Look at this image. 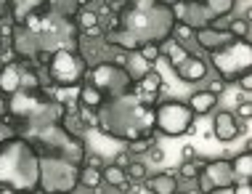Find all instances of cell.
Segmentation results:
<instances>
[{
	"label": "cell",
	"mask_w": 252,
	"mask_h": 194,
	"mask_svg": "<svg viewBox=\"0 0 252 194\" xmlns=\"http://www.w3.org/2000/svg\"><path fill=\"white\" fill-rule=\"evenodd\" d=\"M40 178V162L35 160L32 149L22 141L5 144L0 152V181L8 189H32Z\"/></svg>",
	"instance_id": "obj_1"
},
{
	"label": "cell",
	"mask_w": 252,
	"mask_h": 194,
	"mask_svg": "<svg viewBox=\"0 0 252 194\" xmlns=\"http://www.w3.org/2000/svg\"><path fill=\"white\" fill-rule=\"evenodd\" d=\"M165 19L167 13L157 0H138V8H133L125 16V24L133 35H141V38H162V30H165Z\"/></svg>",
	"instance_id": "obj_2"
},
{
	"label": "cell",
	"mask_w": 252,
	"mask_h": 194,
	"mask_svg": "<svg viewBox=\"0 0 252 194\" xmlns=\"http://www.w3.org/2000/svg\"><path fill=\"white\" fill-rule=\"evenodd\" d=\"M213 59H215V67L223 72V80L226 82L234 80L236 72H247L250 61H252L247 43H234V45L223 48V51H215Z\"/></svg>",
	"instance_id": "obj_3"
},
{
	"label": "cell",
	"mask_w": 252,
	"mask_h": 194,
	"mask_svg": "<svg viewBox=\"0 0 252 194\" xmlns=\"http://www.w3.org/2000/svg\"><path fill=\"white\" fill-rule=\"evenodd\" d=\"M191 109L183 107V104H162L154 115V122L159 125L162 133L167 136H181L186 133L189 125H191Z\"/></svg>",
	"instance_id": "obj_4"
},
{
	"label": "cell",
	"mask_w": 252,
	"mask_h": 194,
	"mask_svg": "<svg viewBox=\"0 0 252 194\" xmlns=\"http://www.w3.org/2000/svg\"><path fill=\"white\" fill-rule=\"evenodd\" d=\"M40 176H43L45 189H74V181H77V173L61 160H43Z\"/></svg>",
	"instance_id": "obj_5"
},
{
	"label": "cell",
	"mask_w": 252,
	"mask_h": 194,
	"mask_svg": "<svg viewBox=\"0 0 252 194\" xmlns=\"http://www.w3.org/2000/svg\"><path fill=\"white\" fill-rule=\"evenodd\" d=\"M51 75L61 82V85H74V82H77V78H80V75H77V64H74V59H72L69 51H56Z\"/></svg>",
	"instance_id": "obj_6"
},
{
	"label": "cell",
	"mask_w": 252,
	"mask_h": 194,
	"mask_svg": "<svg viewBox=\"0 0 252 194\" xmlns=\"http://www.w3.org/2000/svg\"><path fill=\"white\" fill-rule=\"evenodd\" d=\"M207 176L213 186H234V170L231 162H210L207 165Z\"/></svg>",
	"instance_id": "obj_7"
},
{
	"label": "cell",
	"mask_w": 252,
	"mask_h": 194,
	"mask_svg": "<svg viewBox=\"0 0 252 194\" xmlns=\"http://www.w3.org/2000/svg\"><path fill=\"white\" fill-rule=\"evenodd\" d=\"M215 138H220V141H231V138H236V120H234V115H228V112H220L215 117Z\"/></svg>",
	"instance_id": "obj_8"
},
{
	"label": "cell",
	"mask_w": 252,
	"mask_h": 194,
	"mask_svg": "<svg viewBox=\"0 0 252 194\" xmlns=\"http://www.w3.org/2000/svg\"><path fill=\"white\" fill-rule=\"evenodd\" d=\"M178 72H181L183 80H202L204 72H207V67H204L202 59H189V56H186V59L178 64Z\"/></svg>",
	"instance_id": "obj_9"
},
{
	"label": "cell",
	"mask_w": 252,
	"mask_h": 194,
	"mask_svg": "<svg viewBox=\"0 0 252 194\" xmlns=\"http://www.w3.org/2000/svg\"><path fill=\"white\" fill-rule=\"evenodd\" d=\"M215 101H218V96H213L210 91H202V93H194L191 96V112H196V115H207L210 109L215 107Z\"/></svg>",
	"instance_id": "obj_10"
},
{
	"label": "cell",
	"mask_w": 252,
	"mask_h": 194,
	"mask_svg": "<svg viewBox=\"0 0 252 194\" xmlns=\"http://www.w3.org/2000/svg\"><path fill=\"white\" fill-rule=\"evenodd\" d=\"M199 43L204 45V48H218V45H223V43H228L231 40V35H226V32H215V30H202L199 35Z\"/></svg>",
	"instance_id": "obj_11"
},
{
	"label": "cell",
	"mask_w": 252,
	"mask_h": 194,
	"mask_svg": "<svg viewBox=\"0 0 252 194\" xmlns=\"http://www.w3.org/2000/svg\"><path fill=\"white\" fill-rule=\"evenodd\" d=\"M117 69L114 67H109V64H101V67H96L93 69V80H96V85H101V88H106V85H112L114 80H117Z\"/></svg>",
	"instance_id": "obj_12"
},
{
	"label": "cell",
	"mask_w": 252,
	"mask_h": 194,
	"mask_svg": "<svg viewBox=\"0 0 252 194\" xmlns=\"http://www.w3.org/2000/svg\"><path fill=\"white\" fill-rule=\"evenodd\" d=\"M178 189V184L173 181V176H154L149 181V192H159V194H170Z\"/></svg>",
	"instance_id": "obj_13"
},
{
	"label": "cell",
	"mask_w": 252,
	"mask_h": 194,
	"mask_svg": "<svg viewBox=\"0 0 252 194\" xmlns=\"http://www.w3.org/2000/svg\"><path fill=\"white\" fill-rule=\"evenodd\" d=\"M19 82H22V78H19V72L13 67H5L3 69V75H0V88L3 91H8V93H13L19 88Z\"/></svg>",
	"instance_id": "obj_14"
},
{
	"label": "cell",
	"mask_w": 252,
	"mask_h": 194,
	"mask_svg": "<svg viewBox=\"0 0 252 194\" xmlns=\"http://www.w3.org/2000/svg\"><path fill=\"white\" fill-rule=\"evenodd\" d=\"M231 170H234V176L250 178L252 176V157L250 155H239L234 162H231Z\"/></svg>",
	"instance_id": "obj_15"
},
{
	"label": "cell",
	"mask_w": 252,
	"mask_h": 194,
	"mask_svg": "<svg viewBox=\"0 0 252 194\" xmlns=\"http://www.w3.org/2000/svg\"><path fill=\"white\" fill-rule=\"evenodd\" d=\"M159 85H162V78L157 72H152V69L141 78V93H157V91H159Z\"/></svg>",
	"instance_id": "obj_16"
},
{
	"label": "cell",
	"mask_w": 252,
	"mask_h": 194,
	"mask_svg": "<svg viewBox=\"0 0 252 194\" xmlns=\"http://www.w3.org/2000/svg\"><path fill=\"white\" fill-rule=\"evenodd\" d=\"M43 0H13V5H16V11H13V16H16V22H24L27 16H30V11L40 5Z\"/></svg>",
	"instance_id": "obj_17"
},
{
	"label": "cell",
	"mask_w": 252,
	"mask_h": 194,
	"mask_svg": "<svg viewBox=\"0 0 252 194\" xmlns=\"http://www.w3.org/2000/svg\"><path fill=\"white\" fill-rule=\"evenodd\" d=\"M104 178L109 181V186H117V189H125V173H122L120 165H109Z\"/></svg>",
	"instance_id": "obj_18"
},
{
	"label": "cell",
	"mask_w": 252,
	"mask_h": 194,
	"mask_svg": "<svg viewBox=\"0 0 252 194\" xmlns=\"http://www.w3.org/2000/svg\"><path fill=\"white\" fill-rule=\"evenodd\" d=\"M77 181H83V186H88V189H96V186L101 184V173L93 168H85V170H80V176H77Z\"/></svg>",
	"instance_id": "obj_19"
},
{
	"label": "cell",
	"mask_w": 252,
	"mask_h": 194,
	"mask_svg": "<svg viewBox=\"0 0 252 194\" xmlns=\"http://www.w3.org/2000/svg\"><path fill=\"white\" fill-rule=\"evenodd\" d=\"M149 69H152V67H149V61L141 56V53L130 56V72H133V78H135V80H141V78H144V75L149 72Z\"/></svg>",
	"instance_id": "obj_20"
},
{
	"label": "cell",
	"mask_w": 252,
	"mask_h": 194,
	"mask_svg": "<svg viewBox=\"0 0 252 194\" xmlns=\"http://www.w3.org/2000/svg\"><path fill=\"white\" fill-rule=\"evenodd\" d=\"M37 107V101L32 99V96H16V99H13V112H30V109H35Z\"/></svg>",
	"instance_id": "obj_21"
},
{
	"label": "cell",
	"mask_w": 252,
	"mask_h": 194,
	"mask_svg": "<svg viewBox=\"0 0 252 194\" xmlns=\"http://www.w3.org/2000/svg\"><path fill=\"white\" fill-rule=\"evenodd\" d=\"M231 5H234V0H207V8H210V13H215V16L228 13Z\"/></svg>",
	"instance_id": "obj_22"
},
{
	"label": "cell",
	"mask_w": 252,
	"mask_h": 194,
	"mask_svg": "<svg viewBox=\"0 0 252 194\" xmlns=\"http://www.w3.org/2000/svg\"><path fill=\"white\" fill-rule=\"evenodd\" d=\"M165 53H167V59L173 61V64H181V61L186 59V51H183L178 43H167L165 45Z\"/></svg>",
	"instance_id": "obj_23"
},
{
	"label": "cell",
	"mask_w": 252,
	"mask_h": 194,
	"mask_svg": "<svg viewBox=\"0 0 252 194\" xmlns=\"http://www.w3.org/2000/svg\"><path fill=\"white\" fill-rule=\"evenodd\" d=\"M80 99H83L85 107H96V104L101 101V96H98L96 88H83V91H80Z\"/></svg>",
	"instance_id": "obj_24"
},
{
	"label": "cell",
	"mask_w": 252,
	"mask_h": 194,
	"mask_svg": "<svg viewBox=\"0 0 252 194\" xmlns=\"http://www.w3.org/2000/svg\"><path fill=\"white\" fill-rule=\"evenodd\" d=\"M141 56H144L146 61H157V59H159V45H157V43H146L144 48H141Z\"/></svg>",
	"instance_id": "obj_25"
},
{
	"label": "cell",
	"mask_w": 252,
	"mask_h": 194,
	"mask_svg": "<svg viewBox=\"0 0 252 194\" xmlns=\"http://www.w3.org/2000/svg\"><path fill=\"white\" fill-rule=\"evenodd\" d=\"M175 38H178V40H189V38H191V35H194V30H191V27H189V24H183V22H178V24H175Z\"/></svg>",
	"instance_id": "obj_26"
},
{
	"label": "cell",
	"mask_w": 252,
	"mask_h": 194,
	"mask_svg": "<svg viewBox=\"0 0 252 194\" xmlns=\"http://www.w3.org/2000/svg\"><path fill=\"white\" fill-rule=\"evenodd\" d=\"M93 24H96V13L93 11H80V27L88 30V27H93Z\"/></svg>",
	"instance_id": "obj_27"
},
{
	"label": "cell",
	"mask_w": 252,
	"mask_h": 194,
	"mask_svg": "<svg viewBox=\"0 0 252 194\" xmlns=\"http://www.w3.org/2000/svg\"><path fill=\"white\" fill-rule=\"evenodd\" d=\"M152 147H154V138L144 136V141H133L130 144V152H146V149H152Z\"/></svg>",
	"instance_id": "obj_28"
},
{
	"label": "cell",
	"mask_w": 252,
	"mask_h": 194,
	"mask_svg": "<svg viewBox=\"0 0 252 194\" xmlns=\"http://www.w3.org/2000/svg\"><path fill=\"white\" fill-rule=\"evenodd\" d=\"M250 27L247 22H231V35H239V38H247Z\"/></svg>",
	"instance_id": "obj_29"
},
{
	"label": "cell",
	"mask_w": 252,
	"mask_h": 194,
	"mask_svg": "<svg viewBox=\"0 0 252 194\" xmlns=\"http://www.w3.org/2000/svg\"><path fill=\"white\" fill-rule=\"evenodd\" d=\"M127 173H130V178H144V176H146V165L133 162L130 168H127Z\"/></svg>",
	"instance_id": "obj_30"
},
{
	"label": "cell",
	"mask_w": 252,
	"mask_h": 194,
	"mask_svg": "<svg viewBox=\"0 0 252 194\" xmlns=\"http://www.w3.org/2000/svg\"><path fill=\"white\" fill-rule=\"evenodd\" d=\"M181 173H183V176H186V178H196V173H199V168H196L194 162H183Z\"/></svg>",
	"instance_id": "obj_31"
},
{
	"label": "cell",
	"mask_w": 252,
	"mask_h": 194,
	"mask_svg": "<svg viewBox=\"0 0 252 194\" xmlns=\"http://www.w3.org/2000/svg\"><path fill=\"white\" fill-rule=\"evenodd\" d=\"M74 93H80V91H77L74 85H69V88H64V91H59V93H56V99H59V101H69Z\"/></svg>",
	"instance_id": "obj_32"
},
{
	"label": "cell",
	"mask_w": 252,
	"mask_h": 194,
	"mask_svg": "<svg viewBox=\"0 0 252 194\" xmlns=\"http://www.w3.org/2000/svg\"><path fill=\"white\" fill-rule=\"evenodd\" d=\"M210 93H213V96H223V93H226V80H215L213 85H210Z\"/></svg>",
	"instance_id": "obj_33"
},
{
	"label": "cell",
	"mask_w": 252,
	"mask_h": 194,
	"mask_svg": "<svg viewBox=\"0 0 252 194\" xmlns=\"http://www.w3.org/2000/svg\"><path fill=\"white\" fill-rule=\"evenodd\" d=\"M250 115H252L250 99H244V104H239V117H250Z\"/></svg>",
	"instance_id": "obj_34"
},
{
	"label": "cell",
	"mask_w": 252,
	"mask_h": 194,
	"mask_svg": "<svg viewBox=\"0 0 252 194\" xmlns=\"http://www.w3.org/2000/svg\"><path fill=\"white\" fill-rule=\"evenodd\" d=\"M242 88H244V93H250V88H252V78H250L247 72L242 75Z\"/></svg>",
	"instance_id": "obj_35"
},
{
	"label": "cell",
	"mask_w": 252,
	"mask_h": 194,
	"mask_svg": "<svg viewBox=\"0 0 252 194\" xmlns=\"http://www.w3.org/2000/svg\"><path fill=\"white\" fill-rule=\"evenodd\" d=\"M152 149H154V147H152ZM152 157H154L152 162H165V152H159V149H154V152H152Z\"/></svg>",
	"instance_id": "obj_36"
},
{
	"label": "cell",
	"mask_w": 252,
	"mask_h": 194,
	"mask_svg": "<svg viewBox=\"0 0 252 194\" xmlns=\"http://www.w3.org/2000/svg\"><path fill=\"white\" fill-rule=\"evenodd\" d=\"M234 192H239V194H250V192H252V186H250V184H239V186L234 184Z\"/></svg>",
	"instance_id": "obj_37"
},
{
	"label": "cell",
	"mask_w": 252,
	"mask_h": 194,
	"mask_svg": "<svg viewBox=\"0 0 252 194\" xmlns=\"http://www.w3.org/2000/svg\"><path fill=\"white\" fill-rule=\"evenodd\" d=\"M85 35H88V38H98V35H101V30H98L96 24H93V27H88V30H85Z\"/></svg>",
	"instance_id": "obj_38"
},
{
	"label": "cell",
	"mask_w": 252,
	"mask_h": 194,
	"mask_svg": "<svg viewBox=\"0 0 252 194\" xmlns=\"http://www.w3.org/2000/svg\"><path fill=\"white\" fill-rule=\"evenodd\" d=\"M27 24H30L32 30H40V19H35V16H30V19H27Z\"/></svg>",
	"instance_id": "obj_39"
},
{
	"label": "cell",
	"mask_w": 252,
	"mask_h": 194,
	"mask_svg": "<svg viewBox=\"0 0 252 194\" xmlns=\"http://www.w3.org/2000/svg\"><path fill=\"white\" fill-rule=\"evenodd\" d=\"M24 85H37V80L32 75H24Z\"/></svg>",
	"instance_id": "obj_40"
},
{
	"label": "cell",
	"mask_w": 252,
	"mask_h": 194,
	"mask_svg": "<svg viewBox=\"0 0 252 194\" xmlns=\"http://www.w3.org/2000/svg\"><path fill=\"white\" fill-rule=\"evenodd\" d=\"M0 115H3V99H0Z\"/></svg>",
	"instance_id": "obj_41"
},
{
	"label": "cell",
	"mask_w": 252,
	"mask_h": 194,
	"mask_svg": "<svg viewBox=\"0 0 252 194\" xmlns=\"http://www.w3.org/2000/svg\"><path fill=\"white\" fill-rule=\"evenodd\" d=\"M74 3H88V0H74Z\"/></svg>",
	"instance_id": "obj_42"
},
{
	"label": "cell",
	"mask_w": 252,
	"mask_h": 194,
	"mask_svg": "<svg viewBox=\"0 0 252 194\" xmlns=\"http://www.w3.org/2000/svg\"><path fill=\"white\" fill-rule=\"evenodd\" d=\"M0 51H3V40H0Z\"/></svg>",
	"instance_id": "obj_43"
},
{
	"label": "cell",
	"mask_w": 252,
	"mask_h": 194,
	"mask_svg": "<svg viewBox=\"0 0 252 194\" xmlns=\"http://www.w3.org/2000/svg\"><path fill=\"white\" fill-rule=\"evenodd\" d=\"M0 8H3V5H0Z\"/></svg>",
	"instance_id": "obj_44"
}]
</instances>
